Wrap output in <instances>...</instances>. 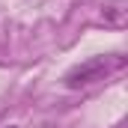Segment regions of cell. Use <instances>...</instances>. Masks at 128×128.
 <instances>
[{"label": "cell", "mask_w": 128, "mask_h": 128, "mask_svg": "<svg viewBox=\"0 0 128 128\" xmlns=\"http://www.w3.org/2000/svg\"><path fill=\"white\" fill-rule=\"evenodd\" d=\"M128 3L125 0H113V3H107L104 6V24H110V27H125V18H128Z\"/></svg>", "instance_id": "7a4b0ae2"}, {"label": "cell", "mask_w": 128, "mask_h": 128, "mask_svg": "<svg viewBox=\"0 0 128 128\" xmlns=\"http://www.w3.org/2000/svg\"><path fill=\"white\" fill-rule=\"evenodd\" d=\"M122 66H125V57H119V54H101V57H90V60H84L80 66L68 68L63 80H66L68 90L90 86V84H96V80H104L110 72H119Z\"/></svg>", "instance_id": "6da1fadb"}]
</instances>
